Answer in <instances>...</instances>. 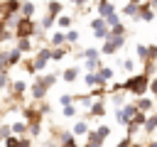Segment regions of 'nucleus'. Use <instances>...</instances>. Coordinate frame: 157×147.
I'll return each mask as SVG.
<instances>
[{"mask_svg":"<svg viewBox=\"0 0 157 147\" xmlns=\"http://www.w3.org/2000/svg\"><path fill=\"white\" fill-rule=\"evenodd\" d=\"M83 81H86V86H88V88L98 86V78H96V74H86V76H83Z\"/></svg>","mask_w":157,"mask_h":147,"instance_id":"f704fd0d","label":"nucleus"},{"mask_svg":"<svg viewBox=\"0 0 157 147\" xmlns=\"http://www.w3.org/2000/svg\"><path fill=\"white\" fill-rule=\"evenodd\" d=\"M123 69H125L128 74H135V61H132V59H125V61H123Z\"/></svg>","mask_w":157,"mask_h":147,"instance_id":"ea45409f","label":"nucleus"},{"mask_svg":"<svg viewBox=\"0 0 157 147\" xmlns=\"http://www.w3.org/2000/svg\"><path fill=\"white\" fill-rule=\"evenodd\" d=\"M91 32H93L96 39H108L110 37V27H108V22L103 17H93L91 20Z\"/></svg>","mask_w":157,"mask_h":147,"instance_id":"20e7f679","label":"nucleus"},{"mask_svg":"<svg viewBox=\"0 0 157 147\" xmlns=\"http://www.w3.org/2000/svg\"><path fill=\"white\" fill-rule=\"evenodd\" d=\"M105 22H108V27H115V24H120V15H118V12H113Z\"/></svg>","mask_w":157,"mask_h":147,"instance_id":"4c0bfd02","label":"nucleus"},{"mask_svg":"<svg viewBox=\"0 0 157 147\" xmlns=\"http://www.w3.org/2000/svg\"><path fill=\"white\" fill-rule=\"evenodd\" d=\"M49 47H66V34L61 29H56L52 34V39H49Z\"/></svg>","mask_w":157,"mask_h":147,"instance_id":"6ab92c4d","label":"nucleus"},{"mask_svg":"<svg viewBox=\"0 0 157 147\" xmlns=\"http://www.w3.org/2000/svg\"><path fill=\"white\" fill-rule=\"evenodd\" d=\"M61 78H64V83H74V81L78 78V66H69V69H64V71H61Z\"/></svg>","mask_w":157,"mask_h":147,"instance_id":"f3484780","label":"nucleus"},{"mask_svg":"<svg viewBox=\"0 0 157 147\" xmlns=\"http://www.w3.org/2000/svg\"><path fill=\"white\" fill-rule=\"evenodd\" d=\"M113 2H118V0H113Z\"/></svg>","mask_w":157,"mask_h":147,"instance_id":"603ef678","label":"nucleus"},{"mask_svg":"<svg viewBox=\"0 0 157 147\" xmlns=\"http://www.w3.org/2000/svg\"><path fill=\"white\" fill-rule=\"evenodd\" d=\"M120 15H125V17H132V20H135V17H137V5H135V2H125V5L120 7Z\"/></svg>","mask_w":157,"mask_h":147,"instance_id":"412c9836","label":"nucleus"},{"mask_svg":"<svg viewBox=\"0 0 157 147\" xmlns=\"http://www.w3.org/2000/svg\"><path fill=\"white\" fill-rule=\"evenodd\" d=\"M12 135V130H10V125H0V142H5L7 137Z\"/></svg>","mask_w":157,"mask_h":147,"instance_id":"e433bc0d","label":"nucleus"},{"mask_svg":"<svg viewBox=\"0 0 157 147\" xmlns=\"http://www.w3.org/2000/svg\"><path fill=\"white\" fill-rule=\"evenodd\" d=\"M61 10H64V5H61L59 0H49V2H47V12H49V15L59 17V15H61Z\"/></svg>","mask_w":157,"mask_h":147,"instance_id":"aec40b11","label":"nucleus"},{"mask_svg":"<svg viewBox=\"0 0 157 147\" xmlns=\"http://www.w3.org/2000/svg\"><path fill=\"white\" fill-rule=\"evenodd\" d=\"M56 78H59V74H44V76H42V81H44V83H47L49 88H52V86L56 83Z\"/></svg>","mask_w":157,"mask_h":147,"instance_id":"473e14b6","label":"nucleus"},{"mask_svg":"<svg viewBox=\"0 0 157 147\" xmlns=\"http://www.w3.org/2000/svg\"><path fill=\"white\" fill-rule=\"evenodd\" d=\"M83 147H103V140H98V137H93V140H91V137H88V142H86Z\"/></svg>","mask_w":157,"mask_h":147,"instance_id":"37998d69","label":"nucleus"},{"mask_svg":"<svg viewBox=\"0 0 157 147\" xmlns=\"http://www.w3.org/2000/svg\"><path fill=\"white\" fill-rule=\"evenodd\" d=\"M0 12H2V2H0Z\"/></svg>","mask_w":157,"mask_h":147,"instance_id":"3c124183","label":"nucleus"},{"mask_svg":"<svg viewBox=\"0 0 157 147\" xmlns=\"http://www.w3.org/2000/svg\"><path fill=\"white\" fill-rule=\"evenodd\" d=\"M49 61H52V47H42V49H37L34 66H37V71H39V74L47 69V64H49Z\"/></svg>","mask_w":157,"mask_h":147,"instance_id":"0eeeda50","label":"nucleus"},{"mask_svg":"<svg viewBox=\"0 0 157 147\" xmlns=\"http://www.w3.org/2000/svg\"><path fill=\"white\" fill-rule=\"evenodd\" d=\"M101 66H103V64H101V59H86V61H83V69H86L88 74H96Z\"/></svg>","mask_w":157,"mask_h":147,"instance_id":"b1692460","label":"nucleus"},{"mask_svg":"<svg viewBox=\"0 0 157 147\" xmlns=\"http://www.w3.org/2000/svg\"><path fill=\"white\" fill-rule=\"evenodd\" d=\"M7 83H10V78H7V71H2V74H0V91H2V88H7Z\"/></svg>","mask_w":157,"mask_h":147,"instance_id":"c03bdc74","label":"nucleus"},{"mask_svg":"<svg viewBox=\"0 0 157 147\" xmlns=\"http://www.w3.org/2000/svg\"><path fill=\"white\" fill-rule=\"evenodd\" d=\"M76 115V105H64V118H74Z\"/></svg>","mask_w":157,"mask_h":147,"instance_id":"79ce46f5","label":"nucleus"},{"mask_svg":"<svg viewBox=\"0 0 157 147\" xmlns=\"http://www.w3.org/2000/svg\"><path fill=\"white\" fill-rule=\"evenodd\" d=\"M10 83H12V93H15V96H22V93L27 91V83L20 81V78H17V81H10Z\"/></svg>","mask_w":157,"mask_h":147,"instance_id":"c85d7f7f","label":"nucleus"},{"mask_svg":"<svg viewBox=\"0 0 157 147\" xmlns=\"http://www.w3.org/2000/svg\"><path fill=\"white\" fill-rule=\"evenodd\" d=\"M74 137H78V135H88V125L83 123V120H78V123H74Z\"/></svg>","mask_w":157,"mask_h":147,"instance_id":"bb28decb","label":"nucleus"},{"mask_svg":"<svg viewBox=\"0 0 157 147\" xmlns=\"http://www.w3.org/2000/svg\"><path fill=\"white\" fill-rule=\"evenodd\" d=\"M135 108H137L140 113H150V110L155 108V100H152V98H145V96H140V98L135 100Z\"/></svg>","mask_w":157,"mask_h":147,"instance_id":"ddd939ff","label":"nucleus"},{"mask_svg":"<svg viewBox=\"0 0 157 147\" xmlns=\"http://www.w3.org/2000/svg\"><path fill=\"white\" fill-rule=\"evenodd\" d=\"M130 145H132V137H123V140H120L115 147H130Z\"/></svg>","mask_w":157,"mask_h":147,"instance_id":"49530a36","label":"nucleus"},{"mask_svg":"<svg viewBox=\"0 0 157 147\" xmlns=\"http://www.w3.org/2000/svg\"><path fill=\"white\" fill-rule=\"evenodd\" d=\"M22 66H25V71H27V74H39V71H37V66H34V61H22Z\"/></svg>","mask_w":157,"mask_h":147,"instance_id":"58836bf2","label":"nucleus"},{"mask_svg":"<svg viewBox=\"0 0 157 147\" xmlns=\"http://www.w3.org/2000/svg\"><path fill=\"white\" fill-rule=\"evenodd\" d=\"M91 115H93V118H103V115H105V103H103V100L91 103Z\"/></svg>","mask_w":157,"mask_h":147,"instance_id":"4be33fe9","label":"nucleus"},{"mask_svg":"<svg viewBox=\"0 0 157 147\" xmlns=\"http://www.w3.org/2000/svg\"><path fill=\"white\" fill-rule=\"evenodd\" d=\"M69 2H74V5H81V7H83V5L88 2V0H69Z\"/></svg>","mask_w":157,"mask_h":147,"instance_id":"de8ad7c7","label":"nucleus"},{"mask_svg":"<svg viewBox=\"0 0 157 147\" xmlns=\"http://www.w3.org/2000/svg\"><path fill=\"white\" fill-rule=\"evenodd\" d=\"M54 24H56V17H54V15H49V12H47V15H44V17H42V24H39V29H42V32H47V29H52V27H54Z\"/></svg>","mask_w":157,"mask_h":147,"instance_id":"5701e85b","label":"nucleus"},{"mask_svg":"<svg viewBox=\"0 0 157 147\" xmlns=\"http://www.w3.org/2000/svg\"><path fill=\"white\" fill-rule=\"evenodd\" d=\"M135 113H137L135 103H125V105L115 108V120H118V125H128V123H130V118H132Z\"/></svg>","mask_w":157,"mask_h":147,"instance_id":"423d86ee","label":"nucleus"},{"mask_svg":"<svg viewBox=\"0 0 157 147\" xmlns=\"http://www.w3.org/2000/svg\"><path fill=\"white\" fill-rule=\"evenodd\" d=\"M0 64H2L5 69L20 66V64H22V51H20L17 47H12V49H0Z\"/></svg>","mask_w":157,"mask_h":147,"instance_id":"7ed1b4c3","label":"nucleus"},{"mask_svg":"<svg viewBox=\"0 0 157 147\" xmlns=\"http://www.w3.org/2000/svg\"><path fill=\"white\" fill-rule=\"evenodd\" d=\"M15 37L17 39H32L34 34H39V27L34 24V20L32 17H17V22H15Z\"/></svg>","mask_w":157,"mask_h":147,"instance_id":"f03ea898","label":"nucleus"},{"mask_svg":"<svg viewBox=\"0 0 157 147\" xmlns=\"http://www.w3.org/2000/svg\"><path fill=\"white\" fill-rule=\"evenodd\" d=\"M47 91H49V86L42 81V76H37V81L29 86V93H32V98H34V100H44Z\"/></svg>","mask_w":157,"mask_h":147,"instance_id":"9d476101","label":"nucleus"},{"mask_svg":"<svg viewBox=\"0 0 157 147\" xmlns=\"http://www.w3.org/2000/svg\"><path fill=\"white\" fill-rule=\"evenodd\" d=\"M15 47H17V49H20L22 54L32 51V42H29V39H17V44H15Z\"/></svg>","mask_w":157,"mask_h":147,"instance_id":"7c9ffc66","label":"nucleus"},{"mask_svg":"<svg viewBox=\"0 0 157 147\" xmlns=\"http://www.w3.org/2000/svg\"><path fill=\"white\" fill-rule=\"evenodd\" d=\"M128 2H135V5H140V2H142V0H128Z\"/></svg>","mask_w":157,"mask_h":147,"instance_id":"8fccbe9b","label":"nucleus"},{"mask_svg":"<svg viewBox=\"0 0 157 147\" xmlns=\"http://www.w3.org/2000/svg\"><path fill=\"white\" fill-rule=\"evenodd\" d=\"M74 42H78V29H74V27H69V29H66V44L71 47Z\"/></svg>","mask_w":157,"mask_h":147,"instance_id":"c756f323","label":"nucleus"},{"mask_svg":"<svg viewBox=\"0 0 157 147\" xmlns=\"http://www.w3.org/2000/svg\"><path fill=\"white\" fill-rule=\"evenodd\" d=\"M59 147H81L76 140H74V132H59Z\"/></svg>","mask_w":157,"mask_h":147,"instance_id":"dca6fc26","label":"nucleus"},{"mask_svg":"<svg viewBox=\"0 0 157 147\" xmlns=\"http://www.w3.org/2000/svg\"><path fill=\"white\" fill-rule=\"evenodd\" d=\"M71 24H74V20H71L69 15H59V17H56V27H59V29H69Z\"/></svg>","mask_w":157,"mask_h":147,"instance_id":"a878e982","label":"nucleus"},{"mask_svg":"<svg viewBox=\"0 0 157 147\" xmlns=\"http://www.w3.org/2000/svg\"><path fill=\"white\" fill-rule=\"evenodd\" d=\"M76 59H101V51L96 47H88V49H78L76 51Z\"/></svg>","mask_w":157,"mask_h":147,"instance_id":"2eb2a0df","label":"nucleus"},{"mask_svg":"<svg viewBox=\"0 0 157 147\" xmlns=\"http://www.w3.org/2000/svg\"><path fill=\"white\" fill-rule=\"evenodd\" d=\"M125 91L128 93H132L135 98H140V96H145L147 91H150V76L147 74H132L128 81H125Z\"/></svg>","mask_w":157,"mask_h":147,"instance_id":"f257e3e1","label":"nucleus"},{"mask_svg":"<svg viewBox=\"0 0 157 147\" xmlns=\"http://www.w3.org/2000/svg\"><path fill=\"white\" fill-rule=\"evenodd\" d=\"M34 12H37V7H34L32 0H22L20 2V17H32Z\"/></svg>","mask_w":157,"mask_h":147,"instance_id":"4468645a","label":"nucleus"},{"mask_svg":"<svg viewBox=\"0 0 157 147\" xmlns=\"http://www.w3.org/2000/svg\"><path fill=\"white\" fill-rule=\"evenodd\" d=\"M71 100H74V96H69V93H64L61 98H59V105L64 108V105H71Z\"/></svg>","mask_w":157,"mask_h":147,"instance_id":"a19ab883","label":"nucleus"},{"mask_svg":"<svg viewBox=\"0 0 157 147\" xmlns=\"http://www.w3.org/2000/svg\"><path fill=\"white\" fill-rule=\"evenodd\" d=\"M155 20V7L150 5V2H140L137 5V17H135V22H152Z\"/></svg>","mask_w":157,"mask_h":147,"instance_id":"6e6552de","label":"nucleus"},{"mask_svg":"<svg viewBox=\"0 0 157 147\" xmlns=\"http://www.w3.org/2000/svg\"><path fill=\"white\" fill-rule=\"evenodd\" d=\"M135 54H137L140 61H145V59H147V44H137V47H135Z\"/></svg>","mask_w":157,"mask_h":147,"instance_id":"2f4dec72","label":"nucleus"},{"mask_svg":"<svg viewBox=\"0 0 157 147\" xmlns=\"http://www.w3.org/2000/svg\"><path fill=\"white\" fill-rule=\"evenodd\" d=\"M96 135H98L101 140H105V137L110 135V127H108V125H98V130H96Z\"/></svg>","mask_w":157,"mask_h":147,"instance_id":"c9c22d12","label":"nucleus"},{"mask_svg":"<svg viewBox=\"0 0 157 147\" xmlns=\"http://www.w3.org/2000/svg\"><path fill=\"white\" fill-rule=\"evenodd\" d=\"M145 120H147V113H140V110H137V113L130 118V123L125 125V127H128V137H132V135H135V132L145 125Z\"/></svg>","mask_w":157,"mask_h":147,"instance_id":"1a4fd4ad","label":"nucleus"},{"mask_svg":"<svg viewBox=\"0 0 157 147\" xmlns=\"http://www.w3.org/2000/svg\"><path fill=\"white\" fill-rule=\"evenodd\" d=\"M27 125H29V130H27V132H29L32 137H37V135L42 132V123H27Z\"/></svg>","mask_w":157,"mask_h":147,"instance_id":"72a5a7b5","label":"nucleus"},{"mask_svg":"<svg viewBox=\"0 0 157 147\" xmlns=\"http://www.w3.org/2000/svg\"><path fill=\"white\" fill-rule=\"evenodd\" d=\"M150 91H152V96L157 98V74H155V76L150 78Z\"/></svg>","mask_w":157,"mask_h":147,"instance_id":"a18cd8bd","label":"nucleus"},{"mask_svg":"<svg viewBox=\"0 0 157 147\" xmlns=\"http://www.w3.org/2000/svg\"><path fill=\"white\" fill-rule=\"evenodd\" d=\"M123 44H125V37H108V39H103V47H101V54H118L120 49H123Z\"/></svg>","mask_w":157,"mask_h":147,"instance_id":"39448f33","label":"nucleus"},{"mask_svg":"<svg viewBox=\"0 0 157 147\" xmlns=\"http://www.w3.org/2000/svg\"><path fill=\"white\" fill-rule=\"evenodd\" d=\"M10 130H12V135L22 137V135H27L29 125H27V120H17V123H12V125H10Z\"/></svg>","mask_w":157,"mask_h":147,"instance_id":"a211bd4d","label":"nucleus"},{"mask_svg":"<svg viewBox=\"0 0 157 147\" xmlns=\"http://www.w3.org/2000/svg\"><path fill=\"white\" fill-rule=\"evenodd\" d=\"M66 49H69V44H66V47H52V61H59V59H64Z\"/></svg>","mask_w":157,"mask_h":147,"instance_id":"cd10ccee","label":"nucleus"},{"mask_svg":"<svg viewBox=\"0 0 157 147\" xmlns=\"http://www.w3.org/2000/svg\"><path fill=\"white\" fill-rule=\"evenodd\" d=\"M2 145H5V147H32V140H29V137H17V135H10Z\"/></svg>","mask_w":157,"mask_h":147,"instance_id":"f8f14e48","label":"nucleus"},{"mask_svg":"<svg viewBox=\"0 0 157 147\" xmlns=\"http://www.w3.org/2000/svg\"><path fill=\"white\" fill-rule=\"evenodd\" d=\"M96 10H98V17H103V20H108L113 12H118L113 0H98V2H96Z\"/></svg>","mask_w":157,"mask_h":147,"instance_id":"9b49d317","label":"nucleus"},{"mask_svg":"<svg viewBox=\"0 0 157 147\" xmlns=\"http://www.w3.org/2000/svg\"><path fill=\"white\" fill-rule=\"evenodd\" d=\"M142 130H145V132H147V135H150V132H155V130H157V113H152V115H150V118H147V120H145V125H142Z\"/></svg>","mask_w":157,"mask_h":147,"instance_id":"393cba45","label":"nucleus"},{"mask_svg":"<svg viewBox=\"0 0 157 147\" xmlns=\"http://www.w3.org/2000/svg\"><path fill=\"white\" fill-rule=\"evenodd\" d=\"M147 2H150V5H152V7L157 10V0H147Z\"/></svg>","mask_w":157,"mask_h":147,"instance_id":"09e8293b","label":"nucleus"}]
</instances>
